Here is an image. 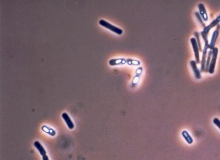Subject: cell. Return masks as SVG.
Masks as SVG:
<instances>
[{"label": "cell", "instance_id": "cell-1", "mask_svg": "<svg viewBox=\"0 0 220 160\" xmlns=\"http://www.w3.org/2000/svg\"><path fill=\"white\" fill-rule=\"evenodd\" d=\"M201 35L205 43L204 47L203 50L202 60L201 61V69L200 71L202 72H205V62L206 58L207 57V50L209 48V41H208V35L205 34L203 31H201Z\"/></svg>", "mask_w": 220, "mask_h": 160}, {"label": "cell", "instance_id": "cell-2", "mask_svg": "<svg viewBox=\"0 0 220 160\" xmlns=\"http://www.w3.org/2000/svg\"><path fill=\"white\" fill-rule=\"evenodd\" d=\"M99 24L101 26L108 29L110 30H111V31H113V32L118 34V35H121L123 34V31L121 29L111 24L108 23L107 21L103 20V19H101L99 21Z\"/></svg>", "mask_w": 220, "mask_h": 160}, {"label": "cell", "instance_id": "cell-3", "mask_svg": "<svg viewBox=\"0 0 220 160\" xmlns=\"http://www.w3.org/2000/svg\"><path fill=\"white\" fill-rule=\"evenodd\" d=\"M212 56H211V60L210 63L209 71H208L209 73L210 74H212L215 72L216 63L217 59V55H218V48L215 47L212 50Z\"/></svg>", "mask_w": 220, "mask_h": 160}, {"label": "cell", "instance_id": "cell-4", "mask_svg": "<svg viewBox=\"0 0 220 160\" xmlns=\"http://www.w3.org/2000/svg\"><path fill=\"white\" fill-rule=\"evenodd\" d=\"M191 42L193 48V51H194L196 62L197 64H199L200 62H201L200 60L199 50L196 38H194V37H192V38H191Z\"/></svg>", "mask_w": 220, "mask_h": 160}, {"label": "cell", "instance_id": "cell-5", "mask_svg": "<svg viewBox=\"0 0 220 160\" xmlns=\"http://www.w3.org/2000/svg\"><path fill=\"white\" fill-rule=\"evenodd\" d=\"M220 30V25L218 24L217 25L216 29L212 34L211 41L210 43V44H209V49H210V50H212L215 48V45L217 40V37H218Z\"/></svg>", "mask_w": 220, "mask_h": 160}, {"label": "cell", "instance_id": "cell-6", "mask_svg": "<svg viewBox=\"0 0 220 160\" xmlns=\"http://www.w3.org/2000/svg\"><path fill=\"white\" fill-rule=\"evenodd\" d=\"M197 63L196 61L191 60L190 61V65L192 69L194 72V75L196 78L197 79H200L202 78L201 74V71L199 69L197 66Z\"/></svg>", "mask_w": 220, "mask_h": 160}, {"label": "cell", "instance_id": "cell-7", "mask_svg": "<svg viewBox=\"0 0 220 160\" xmlns=\"http://www.w3.org/2000/svg\"><path fill=\"white\" fill-rule=\"evenodd\" d=\"M219 23H220V15H219L215 20L212 21L210 24L204 28L203 32L208 35L211 29L219 24Z\"/></svg>", "mask_w": 220, "mask_h": 160}, {"label": "cell", "instance_id": "cell-8", "mask_svg": "<svg viewBox=\"0 0 220 160\" xmlns=\"http://www.w3.org/2000/svg\"><path fill=\"white\" fill-rule=\"evenodd\" d=\"M198 8L199 11V14L201 16L202 18L203 19V20L205 22H207L208 20V14H207V11H206L204 5L202 3L199 4Z\"/></svg>", "mask_w": 220, "mask_h": 160}, {"label": "cell", "instance_id": "cell-9", "mask_svg": "<svg viewBox=\"0 0 220 160\" xmlns=\"http://www.w3.org/2000/svg\"><path fill=\"white\" fill-rule=\"evenodd\" d=\"M62 118L66 122L69 129H71V130L73 129L74 127V124L72 121L70 117H69V115L67 113L64 112L62 114Z\"/></svg>", "mask_w": 220, "mask_h": 160}, {"label": "cell", "instance_id": "cell-10", "mask_svg": "<svg viewBox=\"0 0 220 160\" xmlns=\"http://www.w3.org/2000/svg\"><path fill=\"white\" fill-rule=\"evenodd\" d=\"M34 146L39 151V153L41 154L42 156L47 155V152L45 151V149L42 145L38 141H36L34 143Z\"/></svg>", "mask_w": 220, "mask_h": 160}, {"label": "cell", "instance_id": "cell-11", "mask_svg": "<svg viewBox=\"0 0 220 160\" xmlns=\"http://www.w3.org/2000/svg\"><path fill=\"white\" fill-rule=\"evenodd\" d=\"M182 135L187 143L189 144H191L193 143V139L187 131H183L182 133Z\"/></svg>", "mask_w": 220, "mask_h": 160}, {"label": "cell", "instance_id": "cell-12", "mask_svg": "<svg viewBox=\"0 0 220 160\" xmlns=\"http://www.w3.org/2000/svg\"><path fill=\"white\" fill-rule=\"evenodd\" d=\"M212 51L211 50H210L208 53L207 55V60H206L205 66V72H208L209 71V67L210 63L211 60V56H212Z\"/></svg>", "mask_w": 220, "mask_h": 160}, {"label": "cell", "instance_id": "cell-13", "mask_svg": "<svg viewBox=\"0 0 220 160\" xmlns=\"http://www.w3.org/2000/svg\"><path fill=\"white\" fill-rule=\"evenodd\" d=\"M194 36L196 37V39L197 40V43L198 45L199 48V51L202 52L203 51V49H202V45H201V42L200 40V37H199V34L198 32L196 31L194 32Z\"/></svg>", "mask_w": 220, "mask_h": 160}, {"label": "cell", "instance_id": "cell-14", "mask_svg": "<svg viewBox=\"0 0 220 160\" xmlns=\"http://www.w3.org/2000/svg\"><path fill=\"white\" fill-rule=\"evenodd\" d=\"M195 15L196 17H197V19L198 20L199 22L201 24V25H202L203 27H204L205 28L206 26H205V24L203 22V19L201 17L199 13L198 12H196L195 13Z\"/></svg>", "mask_w": 220, "mask_h": 160}, {"label": "cell", "instance_id": "cell-15", "mask_svg": "<svg viewBox=\"0 0 220 160\" xmlns=\"http://www.w3.org/2000/svg\"><path fill=\"white\" fill-rule=\"evenodd\" d=\"M213 123L220 130V120L217 118H215L213 120Z\"/></svg>", "mask_w": 220, "mask_h": 160}, {"label": "cell", "instance_id": "cell-16", "mask_svg": "<svg viewBox=\"0 0 220 160\" xmlns=\"http://www.w3.org/2000/svg\"><path fill=\"white\" fill-rule=\"evenodd\" d=\"M43 160H49L48 156L47 155L42 157Z\"/></svg>", "mask_w": 220, "mask_h": 160}]
</instances>
